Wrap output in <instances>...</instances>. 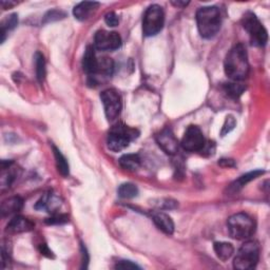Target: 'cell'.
Returning <instances> with one entry per match:
<instances>
[{
	"label": "cell",
	"instance_id": "cell-29",
	"mask_svg": "<svg viewBox=\"0 0 270 270\" xmlns=\"http://www.w3.org/2000/svg\"><path fill=\"white\" fill-rule=\"evenodd\" d=\"M46 222L49 225L66 224L69 222V216L66 214H54L53 216H51L50 219H48Z\"/></svg>",
	"mask_w": 270,
	"mask_h": 270
},
{
	"label": "cell",
	"instance_id": "cell-20",
	"mask_svg": "<svg viewBox=\"0 0 270 270\" xmlns=\"http://www.w3.org/2000/svg\"><path fill=\"white\" fill-rule=\"evenodd\" d=\"M213 249H214L216 256L219 257L221 261H224V262L227 261V259H229L234 252L233 246L230 243H227V242L214 243Z\"/></svg>",
	"mask_w": 270,
	"mask_h": 270
},
{
	"label": "cell",
	"instance_id": "cell-17",
	"mask_svg": "<svg viewBox=\"0 0 270 270\" xmlns=\"http://www.w3.org/2000/svg\"><path fill=\"white\" fill-rule=\"evenodd\" d=\"M263 173H264V171H262V170H254L252 172H249L247 174L242 175L240 179H237L229 186L228 191H229L230 193L238 192L242 188H244L245 185H247L248 183H250L251 181L255 180L256 178H258V176L262 175Z\"/></svg>",
	"mask_w": 270,
	"mask_h": 270
},
{
	"label": "cell",
	"instance_id": "cell-30",
	"mask_svg": "<svg viewBox=\"0 0 270 270\" xmlns=\"http://www.w3.org/2000/svg\"><path fill=\"white\" fill-rule=\"evenodd\" d=\"M105 22L109 27H117L119 24V18L118 16L114 13V12H110L105 16Z\"/></svg>",
	"mask_w": 270,
	"mask_h": 270
},
{
	"label": "cell",
	"instance_id": "cell-22",
	"mask_svg": "<svg viewBox=\"0 0 270 270\" xmlns=\"http://www.w3.org/2000/svg\"><path fill=\"white\" fill-rule=\"evenodd\" d=\"M18 24V16L16 14H11L7 16L3 22H2V25H0V34H2V43H4V41L6 40V37H7V34L10 32V31H12L13 29H15V27L17 26Z\"/></svg>",
	"mask_w": 270,
	"mask_h": 270
},
{
	"label": "cell",
	"instance_id": "cell-14",
	"mask_svg": "<svg viewBox=\"0 0 270 270\" xmlns=\"http://www.w3.org/2000/svg\"><path fill=\"white\" fill-rule=\"evenodd\" d=\"M98 7L99 4L95 2H82L74 8L73 14L76 19L80 20V22H84V20L90 18V16L96 11Z\"/></svg>",
	"mask_w": 270,
	"mask_h": 270
},
{
	"label": "cell",
	"instance_id": "cell-24",
	"mask_svg": "<svg viewBox=\"0 0 270 270\" xmlns=\"http://www.w3.org/2000/svg\"><path fill=\"white\" fill-rule=\"evenodd\" d=\"M118 195L121 199H133V197L139 195V189L132 183H124L119 186Z\"/></svg>",
	"mask_w": 270,
	"mask_h": 270
},
{
	"label": "cell",
	"instance_id": "cell-27",
	"mask_svg": "<svg viewBox=\"0 0 270 270\" xmlns=\"http://www.w3.org/2000/svg\"><path fill=\"white\" fill-rule=\"evenodd\" d=\"M65 17H66V13H64L62 11H58V10H52V11L48 12L45 15L44 23L48 24V23H52V22H57V20L62 19Z\"/></svg>",
	"mask_w": 270,
	"mask_h": 270
},
{
	"label": "cell",
	"instance_id": "cell-11",
	"mask_svg": "<svg viewBox=\"0 0 270 270\" xmlns=\"http://www.w3.org/2000/svg\"><path fill=\"white\" fill-rule=\"evenodd\" d=\"M160 148L168 155H174L179 151V142L170 128H165L157 135Z\"/></svg>",
	"mask_w": 270,
	"mask_h": 270
},
{
	"label": "cell",
	"instance_id": "cell-5",
	"mask_svg": "<svg viewBox=\"0 0 270 270\" xmlns=\"http://www.w3.org/2000/svg\"><path fill=\"white\" fill-rule=\"evenodd\" d=\"M259 258V246L255 241H246L234 257L233 266L237 270H249L256 266Z\"/></svg>",
	"mask_w": 270,
	"mask_h": 270
},
{
	"label": "cell",
	"instance_id": "cell-36",
	"mask_svg": "<svg viewBox=\"0 0 270 270\" xmlns=\"http://www.w3.org/2000/svg\"><path fill=\"white\" fill-rule=\"evenodd\" d=\"M16 5V3H14V2H2V6H3V8L5 9V10H7L8 8L10 9V8H11V7H13V6H15Z\"/></svg>",
	"mask_w": 270,
	"mask_h": 270
},
{
	"label": "cell",
	"instance_id": "cell-28",
	"mask_svg": "<svg viewBox=\"0 0 270 270\" xmlns=\"http://www.w3.org/2000/svg\"><path fill=\"white\" fill-rule=\"evenodd\" d=\"M236 124V121H235V118L232 116V115H229L227 116L226 119H225V122L223 124V128H222V131H221V135L222 137H225L226 134L230 133Z\"/></svg>",
	"mask_w": 270,
	"mask_h": 270
},
{
	"label": "cell",
	"instance_id": "cell-15",
	"mask_svg": "<svg viewBox=\"0 0 270 270\" xmlns=\"http://www.w3.org/2000/svg\"><path fill=\"white\" fill-rule=\"evenodd\" d=\"M24 207V201L22 197L13 196L7 199L2 204V214L3 216L16 215L19 211H22Z\"/></svg>",
	"mask_w": 270,
	"mask_h": 270
},
{
	"label": "cell",
	"instance_id": "cell-12",
	"mask_svg": "<svg viewBox=\"0 0 270 270\" xmlns=\"http://www.w3.org/2000/svg\"><path fill=\"white\" fill-rule=\"evenodd\" d=\"M113 71H114V62L111 58L109 57L98 58L96 70L94 73L90 76V78L92 79V82L96 84L99 78L105 79L111 77L113 74Z\"/></svg>",
	"mask_w": 270,
	"mask_h": 270
},
{
	"label": "cell",
	"instance_id": "cell-9",
	"mask_svg": "<svg viewBox=\"0 0 270 270\" xmlns=\"http://www.w3.org/2000/svg\"><path fill=\"white\" fill-rule=\"evenodd\" d=\"M206 141L202 130L196 126H190L184 133L182 139V146L186 151L200 152Z\"/></svg>",
	"mask_w": 270,
	"mask_h": 270
},
{
	"label": "cell",
	"instance_id": "cell-33",
	"mask_svg": "<svg viewBox=\"0 0 270 270\" xmlns=\"http://www.w3.org/2000/svg\"><path fill=\"white\" fill-rule=\"evenodd\" d=\"M39 251H40L41 254L47 256V257H53V252H52L50 250V249L48 248V246L46 244H41L39 246Z\"/></svg>",
	"mask_w": 270,
	"mask_h": 270
},
{
	"label": "cell",
	"instance_id": "cell-2",
	"mask_svg": "<svg viewBox=\"0 0 270 270\" xmlns=\"http://www.w3.org/2000/svg\"><path fill=\"white\" fill-rule=\"evenodd\" d=\"M196 24L199 33L203 38L214 37L221 29L222 17L216 7H204L196 13Z\"/></svg>",
	"mask_w": 270,
	"mask_h": 270
},
{
	"label": "cell",
	"instance_id": "cell-8",
	"mask_svg": "<svg viewBox=\"0 0 270 270\" xmlns=\"http://www.w3.org/2000/svg\"><path fill=\"white\" fill-rule=\"evenodd\" d=\"M100 99L105 109V114L108 120H115L121 111V98L115 89H107L101 92Z\"/></svg>",
	"mask_w": 270,
	"mask_h": 270
},
{
	"label": "cell",
	"instance_id": "cell-31",
	"mask_svg": "<svg viewBox=\"0 0 270 270\" xmlns=\"http://www.w3.org/2000/svg\"><path fill=\"white\" fill-rule=\"evenodd\" d=\"M214 151H215L214 143H205L203 149L200 152L204 154L205 157H210V155L214 154Z\"/></svg>",
	"mask_w": 270,
	"mask_h": 270
},
{
	"label": "cell",
	"instance_id": "cell-7",
	"mask_svg": "<svg viewBox=\"0 0 270 270\" xmlns=\"http://www.w3.org/2000/svg\"><path fill=\"white\" fill-rule=\"evenodd\" d=\"M244 29L250 36L251 44L256 47H264L267 44L268 33L267 30L257 19L256 15L252 12H247L242 19Z\"/></svg>",
	"mask_w": 270,
	"mask_h": 270
},
{
	"label": "cell",
	"instance_id": "cell-13",
	"mask_svg": "<svg viewBox=\"0 0 270 270\" xmlns=\"http://www.w3.org/2000/svg\"><path fill=\"white\" fill-rule=\"evenodd\" d=\"M34 223L22 215H14L13 219L9 222L7 231L10 233H23L29 232L34 228Z\"/></svg>",
	"mask_w": 270,
	"mask_h": 270
},
{
	"label": "cell",
	"instance_id": "cell-23",
	"mask_svg": "<svg viewBox=\"0 0 270 270\" xmlns=\"http://www.w3.org/2000/svg\"><path fill=\"white\" fill-rule=\"evenodd\" d=\"M54 152V157L56 161V166H57V170L62 176H68L70 172V167H69V163L67 159L62 155L59 149H57L55 146H52Z\"/></svg>",
	"mask_w": 270,
	"mask_h": 270
},
{
	"label": "cell",
	"instance_id": "cell-26",
	"mask_svg": "<svg viewBox=\"0 0 270 270\" xmlns=\"http://www.w3.org/2000/svg\"><path fill=\"white\" fill-rule=\"evenodd\" d=\"M225 92L227 93V95L231 97V98H238L242 93L245 91V86L240 84V81H234V82H230V84H226L224 86Z\"/></svg>",
	"mask_w": 270,
	"mask_h": 270
},
{
	"label": "cell",
	"instance_id": "cell-4",
	"mask_svg": "<svg viewBox=\"0 0 270 270\" xmlns=\"http://www.w3.org/2000/svg\"><path fill=\"white\" fill-rule=\"evenodd\" d=\"M140 132L123 123H118L114 126L108 135V148L113 152H120L126 149L129 144L138 139Z\"/></svg>",
	"mask_w": 270,
	"mask_h": 270
},
{
	"label": "cell",
	"instance_id": "cell-32",
	"mask_svg": "<svg viewBox=\"0 0 270 270\" xmlns=\"http://www.w3.org/2000/svg\"><path fill=\"white\" fill-rule=\"evenodd\" d=\"M116 269H140V266H138L135 263L131 261H119L115 265Z\"/></svg>",
	"mask_w": 270,
	"mask_h": 270
},
{
	"label": "cell",
	"instance_id": "cell-18",
	"mask_svg": "<svg viewBox=\"0 0 270 270\" xmlns=\"http://www.w3.org/2000/svg\"><path fill=\"white\" fill-rule=\"evenodd\" d=\"M97 60L98 58H96L94 49H93V47H88L85 51L84 59H82V68H84L86 73L89 74V76H91L95 72L97 67Z\"/></svg>",
	"mask_w": 270,
	"mask_h": 270
},
{
	"label": "cell",
	"instance_id": "cell-6",
	"mask_svg": "<svg viewBox=\"0 0 270 270\" xmlns=\"http://www.w3.org/2000/svg\"><path fill=\"white\" fill-rule=\"evenodd\" d=\"M165 23V14L163 8L159 5L150 6L145 12L143 19V33L146 37L159 34Z\"/></svg>",
	"mask_w": 270,
	"mask_h": 270
},
{
	"label": "cell",
	"instance_id": "cell-25",
	"mask_svg": "<svg viewBox=\"0 0 270 270\" xmlns=\"http://www.w3.org/2000/svg\"><path fill=\"white\" fill-rule=\"evenodd\" d=\"M35 67H36V77L40 84H43L46 78V61L44 55L37 52L35 54Z\"/></svg>",
	"mask_w": 270,
	"mask_h": 270
},
{
	"label": "cell",
	"instance_id": "cell-35",
	"mask_svg": "<svg viewBox=\"0 0 270 270\" xmlns=\"http://www.w3.org/2000/svg\"><path fill=\"white\" fill-rule=\"evenodd\" d=\"M172 6H174L175 8H186L187 6L189 5V2H171Z\"/></svg>",
	"mask_w": 270,
	"mask_h": 270
},
{
	"label": "cell",
	"instance_id": "cell-3",
	"mask_svg": "<svg viewBox=\"0 0 270 270\" xmlns=\"http://www.w3.org/2000/svg\"><path fill=\"white\" fill-rule=\"evenodd\" d=\"M228 231L231 237L238 241L250 238L255 231V222L250 215L240 212L231 215L227 221Z\"/></svg>",
	"mask_w": 270,
	"mask_h": 270
},
{
	"label": "cell",
	"instance_id": "cell-1",
	"mask_svg": "<svg viewBox=\"0 0 270 270\" xmlns=\"http://www.w3.org/2000/svg\"><path fill=\"white\" fill-rule=\"evenodd\" d=\"M224 69L226 75L233 81H242L249 74V61L247 50L243 44L235 45L225 58Z\"/></svg>",
	"mask_w": 270,
	"mask_h": 270
},
{
	"label": "cell",
	"instance_id": "cell-16",
	"mask_svg": "<svg viewBox=\"0 0 270 270\" xmlns=\"http://www.w3.org/2000/svg\"><path fill=\"white\" fill-rule=\"evenodd\" d=\"M153 222L159 229L165 234L171 235L174 232V223L171 217L164 212L153 214Z\"/></svg>",
	"mask_w": 270,
	"mask_h": 270
},
{
	"label": "cell",
	"instance_id": "cell-34",
	"mask_svg": "<svg viewBox=\"0 0 270 270\" xmlns=\"http://www.w3.org/2000/svg\"><path fill=\"white\" fill-rule=\"evenodd\" d=\"M219 165L223 166V167H233L234 162L232 160H225V159H223V160H221L219 162Z\"/></svg>",
	"mask_w": 270,
	"mask_h": 270
},
{
	"label": "cell",
	"instance_id": "cell-10",
	"mask_svg": "<svg viewBox=\"0 0 270 270\" xmlns=\"http://www.w3.org/2000/svg\"><path fill=\"white\" fill-rule=\"evenodd\" d=\"M94 44L96 49L100 51H114L120 48L121 38L116 32L100 30L95 34Z\"/></svg>",
	"mask_w": 270,
	"mask_h": 270
},
{
	"label": "cell",
	"instance_id": "cell-21",
	"mask_svg": "<svg viewBox=\"0 0 270 270\" xmlns=\"http://www.w3.org/2000/svg\"><path fill=\"white\" fill-rule=\"evenodd\" d=\"M54 203H59L56 197L52 193H46L43 197H41L40 201L36 204V209L39 210H48V212L53 211L55 208L59 206V204H54Z\"/></svg>",
	"mask_w": 270,
	"mask_h": 270
},
{
	"label": "cell",
	"instance_id": "cell-19",
	"mask_svg": "<svg viewBox=\"0 0 270 270\" xmlns=\"http://www.w3.org/2000/svg\"><path fill=\"white\" fill-rule=\"evenodd\" d=\"M120 167L127 171H137L141 167L139 154H124L119 159Z\"/></svg>",
	"mask_w": 270,
	"mask_h": 270
}]
</instances>
